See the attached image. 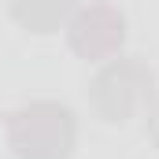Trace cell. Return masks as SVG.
<instances>
[{
    "mask_svg": "<svg viewBox=\"0 0 159 159\" xmlns=\"http://www.w3.org/2000/svg\"><path fill=\"white\" fill-rule=\"evenodd\" d=\"M7 137L19 159H67L74 148V115L63 104L41 100L11 115Z\"/></svg>",
    "mask_w": 159,
    "mask_h": 159,
    "instance_id": "obj_1",
    "label": "cell"
},
{
    "mask_svg": "<svg viewBox=\"0 0 159 159\" xmlns=\"http://www.w3.org/2000/svg\"><path fill=\"white\" fill-rule=\"evenodd\" d=\"M148 93H152V70H144L141 63L119 59L100 70V78L93 85V104L104 115V122H126V115Z\"/></svg>",
    "mask_w": 159,
    "mask_h": 159,
    "instance_id": "obj_2",
    "label": "cell"
},
{
    "mask_svg": "<svg viewBox=\"0 0 159 159\" xmlns=\"http://www.w3.org/2000/svg\"><path fill=\"white\" fill-rule=\"evenodd\" d=\"M122 37H126L122 15L111 11V7H104V4L81 11L78 19H74V26H70V44H74V52L85 56V59H104V56L119 52Z\"/></svg>",
    "mask_w": 159,
    "mask_h": 159,
    "instance_id": "obj_3",
    "label": "cell"
},
{
    "mask_svg": "<svg viewBox=\"0 0 159 159\" xmlns=\"http://www.w3.org/2000/svg\"><path fill=\"white\" fill-rule=\"evenodd\" d=\"M74 7V0H11V15L19 26H26L30 34H52L67 11Z\"/></svg>",
    "mask_w": 159,
    "mask_h": 159,
    "instance_id": "obj_4",
    "label": "cell"
},
{
    "mask_svg": "<svg viewBox=\"0 0 159 159\" xmlns=\"http://www.w3.org/2000/svg\"><path fill=\"white\" fill-rule=\"evenodd\" d=\"M152 137L159 141V107H156V119H152Z\"/></svg>",
    "mask_w": 159,
    "mask_h": 159,
    "instance_id": "obj_5",
    "label": "cell"
}]
</instances>
